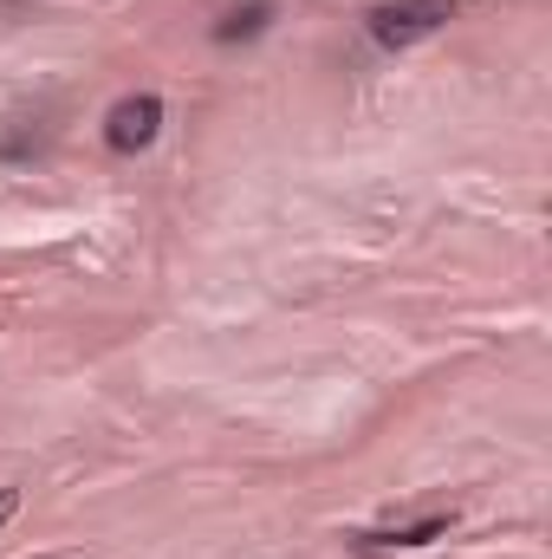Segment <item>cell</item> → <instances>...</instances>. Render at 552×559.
<instances>
[{"label":"cell","mask_w":552,"mask_h":559,"mask_svg":"<svg viewBox=\"0 0 552 559\" xmlns=\"http://www.w3.org/2000/svg\"><path fill=\"white\" fill-rule=\"evenodd\" d=\"M455 13H461V0H384V7H371L364 26L384 52H404V46H422L429 33H442Z\"/></svg>","instance_id":"6da1fadb"},{"label":"cell","mask_w":552,"mask_h":559,"mask_svg":"<svg viewBox=\"0 0 552 559\" xmlns=\"http://www.w3.org/2000/svg\"><path fill=\"white\" fill-rule=\"evenodd\" d=\"M156 131H163V98H156V92H131V98H118V105L105 111V150H111V156L149 150Z\"/></svg>","instance_id":"7a4b0ae2"},{"label":"cell","mask_w":552,"mask_h":559,"mask_svg":"<svg viewBox=\"0 0 552 559\" xmlns=\"http://www.w3.org/2000/svg\"><path fill=\"white\" fill-rule=\"evenodd\" d=\"M448 527H455V514H422V521H410V527L351 534V547H358V554H416V547H429V540H448Z\"/></svg>","instance_id":"3957f363"},{"label":"cell","mask_w":552,"mask_h":559,"mask_svg":"<svg viewBox=\"0 0 552 559\" xmlns=\"http://www.w3.org/2000/svg\"><path fill=\"white\" fill-rule=\"evenodd\" d=\"M279 0H241V7H228L208 33H215V46H241V39H261L267 26H274Z\"/></svg>","instance_id":"277c9868"},{"label":"cell","mask_w":552,"mask_h":559,"mask_svg":"<svg viewBox=\"0 0 552 559\" xmlns=\"http://www.w3.org/2000/svg\"><path fill=\"white\" fill-rule=\"evenodd\" d=\"M13 508H20V488H0V527L13 521Z\"/></svg>","instance_id":"5b68a950"}]
</instances>
